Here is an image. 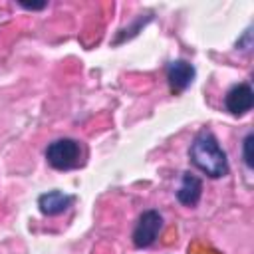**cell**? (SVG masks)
Here are the masks:
<instances>
[{
	"instance_id": "obj_1",
	"label": "cell",
	"mask_w": 254,
	"mask_h": 254,
	"mask_svg": "<svg viewBox=\"0 0 254 254\" xmlns=\"http://www.w3.org/2000/svg\"><path fill=\"white\" fill-rule=\"evenodd\" d=\"M189 157L196 169H200L210 179H220L228 173V159L222 151L218 139L212 135V131L202 129L196 133L189 147Z\"/></svg>"
},
{
	"instance_id": "obj_2",
	"label": "cell",
	"mask_w": 254,
	"mask_h": 254,
	"mask_svg": "<svg viewBox=\"0 0 254 254\" xmlns=\"http://www.w3.org/2000/svg\"><path fill=\"white\" fill-rule=\"evenodd\" d=\"M81 157H83L81 145L75 139H69V137L56 139L46 149V161H48V165L54 167V169H58V171L77 169L83 163Z\"/></svg>"
},
{
	"instance_id": "obj_3",
	"label": "cell",
	"mask_w": 254,
	"mask_h": 254,
	"mask_svg": "<svg viewBox=\"0 0 254 254\" xmlns=\"http://www.w3.org/2000/svg\"><path fill=\"white\" fill-rule=\"evenodd\" d=\"M161 228H163V216L159 210L149 208V210L141 212V216L135 224V230H133L135 248H149L157 240Z\"/></svg>"
},
{
	"instance_id": "obj_4",
	"label": "cell",
	"mask_w": 254,
	"mask_h": 254,
	"mask_svg": "<svg viewBox=\"0 0 254 254\" xmlns=\"http://www.w3.org/2000/svg\"><path fill=\"white\" fill-rule=\"evenodd\" d=\"M254 105V91L248 81L232 85L224 95V107L232 115H244Z\"/></svg>"
},
{
	"instance_id": "obj_5",
	"label": "cell",
	"mask_w": 254,
	"mask_h": 254,
	"mask_svg": "<svg viewBox=\"0 0 254 254\" xmlns=\"http://www.w3.org/2000/svg\"><path fill=\"white\" fill-rule=\"evenodd\" d=\"M194 79V65L187 60H175L167 65V81L173 93H183Z\"/></svg>"
},
{
	"instance_id": "obj_6",
	"label": "cell",
	"mask_w": 254,
	"mask_h": 254,
	"mask_svg": "<svg viewBox=\"0 0 254 254\" xmlns=\"http://www.w3.org/2000/svg\"><path fill=\"white\" fill-rule=\"evenodd\" d=\"M73 202V196L71 194H65L58 189L54 190H48L44 194L38 196V206H40V212L46 214V216H56V214H62L65 212Z\"/></svg>"
},
{
	"instance_id": "obj_7",
	"label": "cell",
	"mask_w": 254,
	"mask_h": 254,
	"mask_svg": "<svg viewBox=\"0 0 254 254\" xmlns=\"http://www.w3.org/2000/svg\"><path fill=\"white\" fill-rule=\"evenodd\" d=\"M202 194V181L192 173H183L181 187L177 190V200L185 206H194Z\"/></svg>"
},
{
	"instance_id": "obj_8",
	"label": "cell",
	"mask_w": 254,
	"mask_h": 254,
	"mask_svg": "<svg viewBox=\"0 0 254 254\" xmlns=\"http://www.w3.org/2000/svg\"><path fill=\"white\" fill-rule=\"evenodd\" d=\"M250 147H252V133H248L242 141V157H244V163L248 169H252V153H250Z\"/></svg>"
},
{
	"instance_id": "obj_9",
	"label": "cell",
	"mask_w": 254,
	"mask_h": 254,
	"mask_svg": "<svg viewBox=\"0 0 254 254\" xmlns=\"http://www.w3.org/2000/svg\"><path fill=\"white\" fill-rule=\"evenodd\" d=\"M20 6L26 8V10H42V8H46L48 4H46V2H40V4H26V2H20Z\"/></svg>"
}]
</instances>
